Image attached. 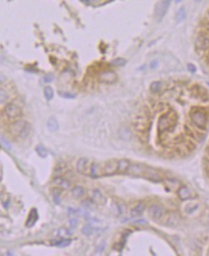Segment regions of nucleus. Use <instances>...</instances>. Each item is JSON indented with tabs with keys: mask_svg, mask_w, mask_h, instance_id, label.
<instances>
[{
	"mask_svg": "<svg viewBox=\"0 0 209 256\" xmlns=\"http://www.w3.org/2000/svg\"><path fill=\"white\" fill-rule=\"evenodd\" d=\"M128 173L134 177H143L153 182L162 181L160 173L155 169L142 164H130L128 170Z\"/></svg>",
	"mask_w": 209,
	"mask_h": 256,
	"instance_id": "nucleus-1",
	"label": "nucleus"
},
{
	"mask_svg": "<svg viewBox=\"0 0 209 256\" xmlns=\"http://www.w3.org/2000/svg\"><path fill=\"white\" fill-rule=\"evenodd\" d=\"M178 120L177 114L174 110H170L164 113L159 118L158 122V132L159 135L167 132H173L177 127Z\"/></svg>",
	"mask_w": 209,
	"mask_h": 256,
	"instance_id": "nucleus-2",
	"label": "nucleus"
},
{
	"mask_svg": "<svg viewBox=\"0 0 209 256\" xmlns=\"http://www.w3.org/2000/svg\"><path fill=\"white\" fill-rule=\"evenodd\" d=\"M190 118L193 121V123L198 126L199 128L204 129L207 124V115L205 112L200 110V109H193L190 112Z\"/></svg>",
	"mask_w": 209,
	"mask_h": 256,
	"instance_id": "nucleus-3",
	"label": "nucleus"
},
{
	"mask_svg": "<svg viewBox=\"0 0 209 256\" xmlns=\"http://www.w3.org/2000/svg\"><path fill=\"white\" fill-rule=\"evenodd\" d=\"M4 113H5L6 116L9 119H11V120L17 119V118H19L21 115H22L21 109L17 104H14V103H8L5 106Z\"/></svg>",
	"mask_w": 209,
	"mask_h": 256,
	"instance_id": "nucleus-4",
	"label": "nucleus"
},
{
	"mask_svg": "<svg viewBox=\"0 0 209 256\" xmlns=\"http://www.w3.org/2000/svg\"><path fill=\"white\" fill-rule=\"evenodd\" d=\"M171 5V1L169 0H165V1H159L155 6V11H154V15L155 18H158V20H161L164 16L166 15V13Z\"/></svg>",
	"mask_w": 209,
	"mask_h": 256,
	"instance_id": "nucleus-5",
	"label": "nucleus"
},
{
	"mask_svg": "<svg viewBox=\"0 0 209 256\" xmlns=\"http://www.w3.org/2000/svg\"><path fill=\"white\" fill-rule=\"evenodd\" d=\"M148 212H149L150 217L154 221L161 220L162 218L164 217V215H165L164 208L162 206H160V205H158V204H153V205H151L149 207Z\"/></svg>",
	"mask_w": 209,
	"mask_h": 256,
	"instance_id": "nucleus-6",
	"label": "nucleus"
},
{
	"mask_svg": "<svg viewBox=\"0 0 209 256\" xmlns=\"http://www.w3.org/2000/svg\"><path fill=\"white\" fill-rule=\"evenodd\" d=\"M117 74L112 70L102 71L99 75V81L104 84H113L117 81Z\"/></svg>",
	"mask_w": 209,
	"mask_h": 256,
	"instance_id": "nucleus-7",
	"label": "nucleus"
},
{
	"mask_svg": "<svg viewBox=\"0 0 209 256\" xmlns=\"http://www.w3.org/2000/svg\"><path fill=\"white\" fill-rule=\"evenodd\" d=\"M117 168H118V161L117 160H109L103 167V175H112L117 172Z\"/></svg>",
	"mask_w": 209,
	"mask_h": 256,
	"instance_id": "nucleus-8",
	"label": "nucleus"
},
{
	"mask_svg": "<svg viewBox=\"0 0 209 256\" xmlns=\"http://www.w3.org/2000/svg\"><path fill=\"white\" fill-rule=\"evenodd\" d=\"M195 46L199 50H206L209 48V37L204 34H200L195 41Z\"/></svg>",
	"mask_w": 209,
	"mask_h": 256,
	"instance_id": "nucleus-9",
	"label": "nucleus"
},
{
	"mask_svg": "<svg viewBox=\"0 0 209 256\" xmlns=\"http://www.w3.org/2000/svg\"><path fill=\"white\" fill-rule=\"evenodd\" d=\"M164 219V223L166 225H169V226H175L177 225L178 223H179V220H180V217L177 213L176 212H170L166 215H164V217L162 218Z\"/></svg>",
	"mask_w": 209,
	"mask_h": 256,
	"instance_id": "nucleus-10",
	"label": "nucleus"
},
{
	"mask_svg": "<svg viewBox=\"0 0 209 256\" xmlns=\"http://www.w3.org/2000/svg\"><path fill=\"white\" fill-rule=\"evenodd\" d=\"M76 168H77L78 172H80L82 174H87V173L89 174L90 167H89L88 159L87 158H80L77 162Z\"/></svg>",
	"mask_w": 209,
	"mask_h": 256,
	"instance_id": "nucleus-11",
	"label": "nucleus"
},
{
	"mask_svg": "<svg viewBox=\"0 0 209 256\" xmlns=\"http://www.w3.org/2000/svg\"><path fill=\"white\" fill-rule=\"evenodd\" d=\"M177 197L180 200H189L194 197L192 191L186 186H180L177 190Z\"/></svg>",
	"mask_w": 209,
	"mask_h": 256,
	"instance_id": "nucleus-12",
	"label": "nucleus"
},
{
	"mask_svg": "<svg viewBox=\"0 0 209 256\" xmlns=\"http://www.w3.org/2000/svg\"><path fill=\"white\" fill-rule=\"evenodd\" d=\"M26 124H27V122H26L25 120H17L16 122H14L12 124V127H11V133L12 135H20L21 132L23 131V129L25 128Z\"/></svg>",
	"mask_w": 209,
	"mask_h": 256,
	"instance_id": "nucleus-13",
	"label": "nucleus"
},
{
	"mask_svg": "<svg viewBox=\"0 0 209 256\" xmlns=\"http://www.w3.org/2000/svg\"><path fill=\"white\" fill-rule=\"evenodd\" d=\"M53 182H54L55 185H57L58 187H60L61 189H63V190H68L71 187V182L68 180V179L61 177V176L55 177Z\"/></svg>",
	"mask_w": 209,
	"mask_h": 256,
	"instance_id": "nucleus-14",
	"label": "nucleus"
},
{
	"mask_svg": "<svg viewBox=\"0 0 209 256\" xmlns=\"http://www.w3.org/2000/svg\"><path fill=\"white\" fill-rule=\"evenodd\" d=\"M146 203L145 202H139L137 203L136 205L130 210V216H132L133 218H137L139 216H141L143 213H144V211L146 210Z\"/></svg>",
	"mask_w": 209,
	"mask_h": 256,
	"instance_id": "nucleus-15",
	"label": "nucleus"
},
{
	"mask_svg": "<svg viewBox=\"0 0 209 256\" xmlns=\"http://www.w3.org/2000/svg\"><path fill=\"white\" fill-rule=\"evenodd\" d=\"M89 175L93 178H98L103 175V168L98 163H93L90 165Z\"/></svg>",
	"mask_w": 209,
	"mask_h": 256,
	"instance_id": "nucleus-16",
	"label": "nucleus"
},
{
	"mask_svg": "<svg viewBox=\"0 0 209 256\" xmlns=\"http://www.w3.org/2000/svg\"><path fill=\"white\" fill-rule=\"evenodd\" d=\"M91 197H92V200L94 201V203L97 204H104L107 201V198L104 197V196L102 194V192L99 190H93L92 193H91Z\"/></svg>",
	"mask_w": 209,
	"mask_h": 256,
	"instance_id": "nucleus-17",
	"label": "nucleus"
},
{
	"mask_svg": "<svg viewBox=\"0 0 209 256\" xmlns=\"http://www.w3.org/2000/svg\"><path fill=\"white\" fill-rule=\"evenodd\" d=\"M164 183L166 185V187H168L169 190H171V191H177L179 189L180 187V183L178 180H177V179L175 178H169V179H166V180H164Z\"/></svg>",
	"mask_w": 209,
	"mask_h": 256,
	"instance_id": "nucleus-18",
	"label": "nucleus"
},
{
	"mask_svg": "<svg viewBox=\"0 0 209 256\" xmlns=\"http://www.w3.org/2000/svg\"><path fill=\"white\" fill-rule=\"evenodd\" d=\"M130 166V163L127 159H121L118 161V168H117V172L118 173H125L128 172V170Z\"/></svg>",
	"mask_w": 209,
	"mask_h": 256,
	"instance_id": "nucleus-19",
	"label": "nucleus"
},
{
	"mask_svg": "<svg viewBox=\"0 0 209 256\" xmlns=\"http://www.w3.org/2000/svg\"><path fill=\"white\" fill-rule=\"evenodd\" d=\"M38 220V213L36 211V209H32L31 212L29 213V216H28V220L27 222H26V225H27L28 227L30 226H33L36 222Z\"/></svg>",
	"mask_w": 209,
	"mask_h": 256,
	"instance_id": "nucleus-20",
	"label": "nucleus"
},
{
	"mask_svg": "<svg viewBox=\"0 0 209 256\" xmlns=\"http://www.w3.org/2000/svg\"><path fill=\"white\" fill-rule=\"evenodd\" d=\"M71 194L76 198H81L85 194V189L82 186H75L71 190Z\"/></svg>",
	"mask_w": 209,
	"mask_h": 256,
	"instance_id": "nucleus-21",
	"label": "nucleus"
},
{
	"mask_svg": "<svg viewBox=\"0 0 209 256\" xmlns=\"http://www.w3.org/2000/svg\"><path fill=\"white\" fill-rule=\"evenodd\" d=\"M70 235H71V233H70L69 230L66 229V228H64V227L59 228L55 232V236H57V237H59L61 239H67Z\"/></svg>",
	"mask_w": 209,
	"mask_h": 256,
	"instance_id": "nucleus-22",
	"label": "nucleus"
},
{
	"mask_svg": "<svg viewBox=\"0 0 209 256\" xmlns=\"http://www.w3.org/2000/svg\"><path fill=\"white\" fill-rule=\"evenodd\" d=\"M70 244H71L70 239H61L55 242H52L51 245L55 247H59V248H65V247H68Z\"/></svg>",
	"mask_w": 209,
	"mask_h": 256,
	"instance_id": "nucleus-23",
	"label": "nucleus"
},
{
	"mask_svg": "<svg viewBox=\"0 0 209 256\" xmlns=\"http://www.w3.org/2000/svg\"><path fill=\"white\" fill-rule=\"evenodd\" d=\"M47 127L51 132H55L59 129V123L55 118H51L47 121Z\"/></svg>",
	"mask_w": 209,
	"mask_h": 256,
	"instance_id": "nucleus-24",
	"label": "nucleus"
},
{
	"mask_svg": "<svg viewBox=\"0 0 209 256\" xmlns=\"http://www.w3.org/2000/svg\"><path fill=\"white\" fill-rule=\"evenodd\" d=\"M162 82L160 81H153L151 85H150V90H151V92L153 93V94H158L161 91V89H162Z\"/></svg>",
	"mask_w": 209,
	"mask_h": 256,
	"instance_id": "nucleus-25",
	"label": "nucleus"
},
{
	"mask_svg": "<svg viewBox=\"0 0 209 256\" xmlns=\"http://www.w3.org/2000/svg\"><path fill=\"white\" fill-rule=\"evenodd\" d=\"M43 94H44V97L47 100H51L52 98L54 97V91L50 86H46L43 90Z\"/></svg>",
	"mask_w": 209,
	"mask_h": 256,
	"instance_id": "nucleus-26",
	"label": "nucleus"
},
{
	"mask_svg": "<svg viewBox=\"0 0 209 256\" xmlns=\"http://www.w3.org/2000/svg\"><path fill=\"white\" fill-rule=\"evenodd\" d=\"M126 63H127V60L124 58H116L110 62V65L113 67H122L126 65Z\"/></svg>",
	"mask_w": 209,
	"mask_h": 256,
	"instance_id": "nucleus-27",
	"label": "nucleus"
},
{
	"mask_svg": "<svg viewBox=\"0 0 209 256\" xmlns=\"http://www.w3.org/2000/svg\"><path fill=\"white\" fill-rule=\"evenodd\" d=\"M177 22H181L182 20H183L185 18H186V11H185V9L182 7V8H180L178 11H177Z\"/></svg>",
	"mask_w": 209,
	"mask_h": 256,
	"instance_id": "nucleus-28",
	"label": "nucleus"
},
{
	"mask_svg": "<svg viewBox=\"0 0 209 256\" xmlns=\"http://www.w3.org/2000/svg\"><path fill=\"white\" fill-rule=\"evenodd\" d=\"M36 153L38 154V156H41V158H45L47 156V154H48L46 148L43 147L42 146H37L36 147Z\"/></svg>",
	"mask_w": 209,
	"mask_h": 256,
	"instance_id": "nucleus-29",
	"label": "nucleus"
},
{
	"mask_svg": "<svg viewBox=\"0 0 209 256\" xmlns=\"http://www.w3.org/2000/svg\"><path fill=\"white\" fill-rule=\"evenodd\" d=\"M82 205L85 208V209H91L93 207L94 205V201L92 199H90V198H86L83 201L82 203Z\"/></svg>",
	"mask_w": 209,
	"mask_h": 256,
	"instance_id": "nucleus-30",
	"label": "nucleus"
},
{
	"mask_svg": "<svg viewBox=\"0 0 209 256\" xmlns=\"http://www.w3.org/2000/svg\"><path fill=\"white\" fill-rule=\"evenodd\" d=\"M9 96H8V94L4 91V90L0 89V104H3L5 102L8 100Z\"/></svg>",
	"mask_w": 209,
	"mask_h": 256,
	"instance_id": "nucleus-31",
	"label": "nucleus"
},
{
	"mask_svg": "<svg viewBox=\"0 0 209 256\" xmlns=\"http://www.w3.org/2000/svg\"><path fill=\"white\" fill-rule=\"evenodd\" d=\"M30 131H31V127H30V124L27 122V124H26L25 128L23 129V131L21 132V134L19 135V137H20V138H22V139L26 138V137H27V136L29 135Z\"/></svg>",
	"mask_w": 209,
	"mask_h": 256,
	"instance_id": "nucleus-32",
	"label": "nucleus"
},
{
	"mask_svg": "<svg viewBox=\"0 0 209 256\" xmlns=\"http://www.w3.org/2000/svg\"><path fill=\"white\" fill-rule=\"evenodd\" d=\"M82 231L85 235H90V234H92V232H93V227H91L89 224H86L85 226L83 227Z\"/></svg>",
	"mask_w": 209,
	"mask_h": 256,
	"instance_id": "nucleus-33",
	"label": "nucleus"
},
{
	"mask_svg": "<svg viewBox=\"0 0 209 256\" xmlns=\"http://www.w3.org/2000/svg\"><path fill=\"white\" fill-rule=\"evenodd\" d=\"M60 95L64 97V98H75L76 97V95L70 94V93H61L60 92Z\"/></svg>",
	"mask_w": 209,
	"mask_h": 256,
	"instance_id": "nucleus-34",
	"label": "nucleus"
},
{
	"mask_svg": "<svg viewBox=\"0 0 209 256\" xmlns=\"http://www.w3.org/2000/svg\"><path fill=\"white\" fill-rule=\"evenodd\" d=\"M53 80H54V75L53 74L49 73V74H46L44 76V82H46V83H50Z\"/></svg>",
	"mask_w": 209,
	"mask_h": 256,
	"instance_id": "nucleus-35",
	"label": "nucleus"
},
{
	"mask_svg": "<svg viewBox=\"0 0 209 256\" xmlns=\"http://www.w3.org/2000/svg\"><path fill=\"white\" fill-rule=\"evenodd\" d=\"M187 69L190 72H196V70H197V68H196L193 64H188L187 65Z\"/></svg>",
	"mask_w": 209,
	"mask_h": 256,
	"instance_id": "nucleus-36",
	"label": "nucleus"
},
{
	"mask_svg": "<svg viewBox=\"0 0 209 256\" xmlns=\"http://www.w3.org/2000/svg\"><path fill=\"white\" fill-rule=\"evenodd\" d=\"M53 199L55 200V202H56L57 204H59V203H60V201H61V198H60V194H59V193H57V194L53 193Z\"/></svg>",
	"mask_w": 209,
	"mask_h": 256,
	"instance_id": "nucleus-37",
	"label": "nucleus"
},
{
	"mask_svg": "<svg viewBox=\"0 0 209 256\" xmlns=\"http://www.w3.org/2000/svg\"><path fill=\"white\" fill-rule=\"evenodd\" d=\"M69 223H70V224H71L72 227H75L77 225V223H78V220L76 219V218H71Z\"/></svg>",
	"mask_w": 209,
	"mask_h": 256,
	"instance_id": "nucleus-38",
	"label": "nucleus"
},
{
	"mask_svg": "<svg viewBox=\"0 0 209 256\" xmlns=\"http://www.w3.org/2000/svg\"><path fill=\"white\" fill-rule=\"evenodd\" d=\"M6 80H7L6 76L2 72H0V84H3Z\"/></svg>",
	"mask_w": 209,
	"mask_h": 256,
	"instance_id": "nucleus-39",
	"label": "nucleus"
},
{
	"mask_svg": "<svg viewBox=\"0 0 209 256\" xmlns=\"http://www.w3.org/2000/svg\"><path fill=\"white\" fill-rule=\"evenodd\" d=\"M1 142H2V144L4 145V146H6V147H7L8 149H11V147H12V146H11V145H10V144H9V143L7 142L6 140H4V139H1Z\"/></svg>",
	"mask_w": 209,
	"mask_h": 256,
	"instance_id": "nucleus-40",
	"label": "nucleus"
},
{
	"mask_svg": "<svg viewBox=\"0 0 209 256\" xmlns=\"http://www.w3.org/2000/svg\"><path fill=\"white\" fill-rule=\"evenodd\" d=\"M156 66H158V62H153L151 64V69H154Z\"/></svg>",
	"mask_w": 209,
	"mask_h": 256,
	"instance_id": "nucleus-41",
	"label": "nucleus"
},
{
	"mask_svg": "<svg viewBox=\"0 0 209 256\" xmlns=\"http://www.w3.org/2000/svg\"><path fill=\"white\" fill-rule=\"evenodd\" d=\"M208 86H209V83H208Z\"/></svg>",
	"mask_w": 209,
	"mask_h": 256,
	"instance_id": "nucleus-42",
	"label": "nucleus"
}]
</instances>
